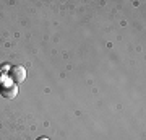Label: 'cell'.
Returning <instances> with one entry per match:
<instances>
[{"label":"cell","mask_w":146,"mask_h":140,"mask_svg":"<svg viewBox=\"0 0 146 140\" xmlns=\"http://www.w3.org/2000/svg\"><path fill=\"white\" fill-rule=\"evenodd\" d=\"M0 93H2L3 98L13 99V98H16V94H18V86H16V83H13L11 80H8V77H7L5 82L0 85Z\"/></svg>","instance_id":"cell-1"},{"label":"cell","mask_w":146,"mask_h":140,"mask_svg":"<svg viewBox=\"0 0 146 140\" xmlns=\"http://www.w3.org/2000/svg\"><path fill=\"white\" fill-rule=\"evenodd\" d=\"M8 80H11L13 83H21L26 80V68L21 67V65H13L8 72Z\"/></svg>","instance_id":"cell-2"},{"label":"cell","mask_w":146,"mask_h":140,"mask_svg":"<svg viewBox=\"0 0 146 140\" xmlns=\"http://www.w3.org/2000/svg\"><path fill=\"white\" fill-rule=\"evenodd\" d=\"M37 140H49V139H47V137H39Z\"/></svg>","instance_id":"cell-3"}]
</instances>
